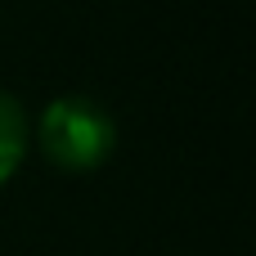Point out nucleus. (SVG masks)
I'll use <instances>...</instances> for the list:
<instances>
[{
    "mask_svg": "<svg viewBox=\"0 0 256 256\" xmlns=\"http://www.w3.org/2000/svg\"><path fill=\"white\" fill-rule=\"evenodd\" d=\"M112 140H117V126H112L108 108L90 94H58L40 112V148L68 171L99 166L108 158Z\"/></svg>",
    "mask_w": 256,
    "mask_h": 256,
    "instance_id": "1",
    "label": "nucleus"
},
{
    "mask_svg": "<svg viewBox=\"0 0 256 256\" xmlns=\"http://www.w3.org/2000/svg\"><path fill=\"white\" fill-rule=\"evenodd\" d=\"M22 148H27V112L14 94L0 90V180L22 162Z\"/></svg>",
    "mask_w": 256,
    "mask_h": 256,
    "instance_id": "2",
    "label": "nucleus"
}]
</instances>
